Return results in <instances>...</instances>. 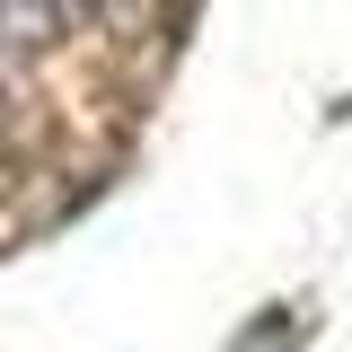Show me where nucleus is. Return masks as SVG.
Instances as JSON below:
<instances>
[{
  "instance_id": "obj_1",
  "label": "nucleus",
  "mask_w": 352,
  "mask_h": 352,
  "mask_svg": "<svg viewBox=\"0 0 352 352\" xmlns=\"http://www.w3.org/2000/svg\"><path fill=\"white\" fill-rule=\"evenodd\" d=\"M97 18V0H0V53H44Z\"/></svg>"
}]
</instances>
